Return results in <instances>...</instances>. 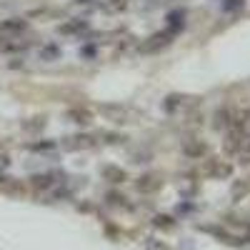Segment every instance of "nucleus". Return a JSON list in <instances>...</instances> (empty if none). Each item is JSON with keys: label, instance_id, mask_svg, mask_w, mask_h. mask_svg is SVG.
<instances>
[{"label": "nucleus", "instance_id": "nucleus-13", "mask_svg": "<svg viewBox=\"0 0 250 250\" xmlns=\"http://www.w3.org/2000/svg\"><path fill=\"white\" fill-rule=\"evenodd\" d=\"M243 8H245V0H223L220 3L223 13H240Z\"/></svg>", "mask_w": 250, "mask_h": 250}, {"label": "nucleus", "instance_id": "nucleus-17", "mask_svg": "<svg viewBox=\"0 0 250 250\" xmlns=\"http://www.w3.org/2000/svg\"><path fill=\"white\" fill-rule=\"evenodd\" d=\"M95 53H98V50H95L93 45H83V48H80V55H83V58H88V60H93Z\"/></svg>", "mask_w": 250, "mask_h": 250}, {"label": "nucleus", "instance_id": "nucleus-9", "mask_svg": "<svg viewBox=\"0 0 250 250\" xmlns=\"http://www.w3.org/2000/svg\"><path fill=\"white\" fill-rule=\"evenodd\" d=\"M98 110L103 115H110V120H118V123H123V118H125V108L115 105V103H103V105H98Z\"/></svg>", "mask_w": 250, "mask_h": 250}, {"label": "nucleus", "instance_id": "nucleus-7", "mask_svg": "<svg viewBox=\"0 0 250 250\" xmlns=\"http://www.w3.org/2000/svg\"><path fill=\"white\" fill-rule=\"evenodd\" d=\"M38 55H40V60H45V62H53V60H60L62 58V48L58 45V43H45V45H40V50H38Z\"/></svg>", "mask_w": 250, "mask_h": 250}, {"label": "nucleus", "instance_id": "nucleus-3", "mask_svg": "<svg viewBox=\"0 0 250 250\" xmlns=\"http://www.w3.org/2000/svg\"><path fill=\"white\" fill-rule=\"evenodd\" d=\"M95 145H98L95 135H88V133H75V135H68L62 140V148L65 150H90Z\"/></svg>", "mask_w": 250, "mask_h": 250}, {"label": "nucleus", "instance_id": "nucleus-16", "mask_svg": "<svg viewBox=\"0 0 250 250\" xmlns=\"http://www.w3.org/2000/svg\"><path fill=\"white\" fill-rule=\"evenodd\" d=\"M10 168V155L0 153V175H5V170Z\"/></svg>", "mask_w": 250, "mask_h": 250}, {"label": "nucleus", "instance_id": "nucleus-5", "mask_svg": "<svg viewBox=\"0 0 250 250\" xmlns=\"http://www.w3.org/2000/svg\"><path fill=\"white\" fill-rule=\"evenodd\" d=\"M58 183H65V180H62V173H58V170L38 173V175L30 178V185L38 188V190H48V188H53V185H58Z\"/></svg>", "mask_w": 250, "mask_h": 250}, {"label": "nucleus", "instance_id": "nucleus-19", "mask_svg": "<svg viewBox=\"0 0 250 250\" xmlns=\"http://www.w3.org/2000/svg\"><path fill=\"white\" fill-rule=\"evenodd\" d=\"M175 105H178V98H175V95H170V98H168V103H165V110L173 113V110H175Z\"/></svg>", "mask_w": 250, "mask_h": 250}, {"label": "nucleus", "instance_id": "nucleus-2", "mask_svg": "<svg viewBox=\"0 0 250 250\" xmlns=\"http://www.w3.org/2000/svg\"><path fill=\"white\" fill-rule=\"evenodd\" d=\"M88 30H90V23L85 18H70L62 25H58V35H65V38H80Z\"/></svg>", "mask_w": 250, "mask_h": 250}, {"label": "nucleus", "instance_id": "nucleus-15", "mask_svg": "<svg viewBox=\"0 0 250 250\" xmlns=\"http://www.w3.org/2000/svg\"><path fill=\"white\" fill-rule=\"evenodd\" d=\"M155 175H145V178H140V183H138V188H143V190H153V188H158L160 183H150Z\"/></svg>", "mask_w": 250, "mask_h": 250}, {"label": "nucleus", "instance_id": "nucleus-4", "mask_svg": "<svg viewBox=\"0 0 250 250\" xmlns=\"http://www.w3.org/2000/svg\"><path fill=\"white\" fill-rule=\"evenodd\" d=\"M185 18H188V10L185 8H178V10H170L165 15V30L170 35H180L185 30Z\"/></svg>", "mask_w": 250, "mask_h": 250}, {"label": "nucleus", "instance_id": "nucleus-6", "mask_svg": "<svg viewBox=\"0 0 250 250\" xmlns=\"http://www.w3.org/2000/svg\"><path fill=\"white\" fill-rule=\"evenodd\" d=\"M30 25L25 18H8V20H0V33L3 35H20L25 33Z\"/></svg>", "mask_w": 250, "mask_h": 250}, {"label": "nucleus", "instance_id": "nucleus-20", "mask_svg": "<svg viewBox=\"0 0 250 250\" xmlns=\"http://www.w3.org/2000/svg\"><path fill=\"white\" fill-rule=\"evenodd\" d=\"M245 140H248V148H250V135H248V138H245Z\"/></svg>", "mask_w": 250, "mask_h": 250}, {"label": "nucleus", "instance_id": "nucleus-11", "mask_svg": "<svg viewBox=\"0 0 250 250\" xmlns=\"http://www.w3.org/2000/svg\"><path fill=\"white\" fill-rule=\"evenodd\" d=\"M30 48V40H10V43H0V53H23Z\"/></svg>", "mask_w": 250, "mask_h": 250}, {"label": "nucleus", "instance_id": "nucleus-8", "mask_svg": "<svg viewBox=\"0 0 250 250\" xmlns=\"http://www.w3.org/2000/svg\"><path fill=\"white\" fill-rule=\"evenodd\" d=\"M235 113L230 110V108H220L218 113H215V128H223V130H228L230 125L235 123Z\"/></svg>", "mask_w": 250, "mask_h": 250}, {"label": "nucleus", "instance_id": "nucleus-14", "mask_svg": "<svg viewBox=\"0 0 250 250\" xmlns=\"http://www.w3.org/2000/svg\"><path fill=\"white\" fill-rule=\"evenodd\" d=\"M100 173H103V175H108L110 183H123V180H125V173H123L120 168H113V165H105V168H103Z\"/></svg>", "mask_w": 250, "mask_h": 250}, {"label": "nucleus", "instance_id": "nucleus-12", "mask_svg": "<svg viewBox=\"0 0 250 250\" xmlns=\"http://www.w3.org/2000/svg\"><path fill=\"white\" fill-rule=\"evenodd\" d=\"M68 118H70L73 123H78V125H88V123L93 120L90 110H85V108H70V110H68Z\"/></svg>", "mask_w": 250, "mask_h": 250}, {"label": "nucleus", "instance_id": "nucleus-10", "mask_svg": "<svg viewBox=\"0 0 250 250\" xmlns=\"http://www.w3.org/2000/svg\"><path fill=\"white\" fill-rule=\"evenodd\" d=\"M58 148H60V143H55V140H35V143H28V150H33V153H53Z\"/></svg>", "mask_w": 250, "mask_h": 250}, {"label": "nucleus", "instance_id": "nucleus-1", "mask_svg": "<svg viewBox=\"0 0 250 250\" xmlns=\"http://www.w3.org/2000/svg\"><path fill=\"white\" fill-rule=\"evenodd\" d=\"M173 38H175V35H170L168 30L153 33L150 38H145L143 43L138 45V50H140V53H158V50H163V48H168V45L173 43Z\"/></svg>", "mask_w": 250, "mask_h": 250}, {"label": "nucleus", "instance_id": "nucleus-18", "mask_svg": "<svg viewBox=\"0 0 250 250\" xmlns=\"http://www.w3.org/2000/svg\"><path fill=\"white\" fill-rule=\"evenodd\" d=\"M73 3H75V5H93V8H100L105 0H73Z\"/></svg>", "mask_w": 250, "mask_h": 250}]
</instances>
